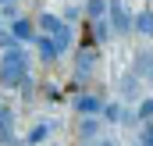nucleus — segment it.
<instances>
[{
  "mask_svg": "<svg viewBox=\"0 0 153 146\" xmlns=\"http://www.w3.org/2000/svg\"><path fill=\"white\" fill-rule=\"evenodd\" d=\"M25 78H29V54H25V46L4 50V61H0V86L18 89Z\"/></svg>",
  "mask_w": 153,
  "mask_h": 146,
  "instance_id": "f257e3e1",
  "label": "nucleus"
},
{
  "mask_svg": "<svg viewBox=\"0 0 153 146\" xmlns=\"http://www.w3.org/2000/svg\"><path fill=\"white\" fill-rule=\"evenodd\" d=\"M93 68H96V50H93V39H85L75 50V86H85L93 78Z\"/></svg>",
  "mask_w": 153,
  "mask_h": 146,
  "instance_id": "f03ea898",
  "label": "nucleus"
},
{
  "mask_svg": "<svg viewBox=\"0 0 153 146\" xmlns=\"http://www.w3.org/2000/svg\"><path fill=\"white\" fill-rule=\"evenodd\" d=\"M107 22H111V29H114L117 36H125V32H132V29H135V18L125 11V4H121V0H111V4H107Z\"/></svg>",
  "mask_w": 153,
  "mask_h": 146,
  "instance_id": "7ed1b4c3",
  "label": "nucleus"
},
{
  "mask_svg": "<svg viewBox=\"0 0 153 146\" xmlns=\"http://www.w3.org/2000/svg\"><path fill=\"white\" fill-rule=\"evenodd\" d=\"M32 43H36V50H39V61H43V64H53V61L61 57V46H57V39L50 36V32H39V36L32 39Z\"/></svg>",
  "mask_w": 153,
  "mask_h": 146,
  "instance_id": "20e7f679",
  "label": "nucleus"
},
{
  "mask_svg": "<svg viewBox=\"0 0 153 146\" xmlns=\"http://www.w3.org/2000/svg\"><path fill=\"white\" fill-rule=\"evenodd\" d=\"M75 110L82 114V118H85V114L96 118V114L103 110V104H100V96H89V93H85V96H78V100H75Z\"/></svg>",
  "mask_w": 153,
  "mask_h": 146,
  "instance_id": "39448f33",
  "label": "nucleus"
},
{
  "mask_svg": "<svg viewBox=\"0 0 153 146\" xmlns=\"http://www.w3.org/2000/svg\"><path fill=\"white\" fill-rule=\"evenodd\" d=\"M11 32L22 39V43H32V39H36V29H32L29 18H14V22H11Z\"/></svg>",
  "mask_w": 153,
  "mask_h": 146,
  "instance_id": "423d86ee",
  "label": "nucleus"
},
{
  "mask_svg": "<svg viewBox=\"0 0 153 146\" xmlns=\"http://www.w3.org/2000/svg\"><path fill=\"white\" fill-rule=\"evenodd\" d=\"M36 25H39V32H50V36H57V32L64 29V22H61L57 14H39Z\"/></svg>",
  "mask_w": 153,
  "mask_h": 146,
  "instance_id": "0eeeda50",
  "label": "nucleus"
},
{
  "mask_svg": "<svg viewBox=\"0 0 153 146\" xmlns=\"http://www.w3.org/2000/svg\"><path fill=\"white\" fill-rule=\"evenodd\" d=\"M103 118L107 121H132V110H121V104H103Z\"/></svg>",
  "mask_w": 153,
  "mask_h": 146,
  "instance_id": "6e6552de",
  "label": "nucleus"
},
{
  "mask_svg": "<svg viewBox=\"0 0 153 146\" xmlns=\"http://www.w3.org/2000/svg\"><path fill=\"white\" fill-rule=\"evenodd\" d=\"M14 139V132H11V110L0 104V143H11Z\"/></svg>",
  "mask_w": 153,
  "mask_h": 146,
  "instance_id": "1a4fd4ad",
  "label": "nucleus"
},
{
  "mask_svg": "<svg viewBox=\"0 0 153 146\" xmlns=\"http://www.w3.org/2000/svg\"><path fill=\"white\" fill-rule=\"evenodd\" d=\"M135 32L153 36V11H139V14H135Z\"/></svg>",
  "mask_w": 153,
  "mask_h": 146,
  "instance_id": "9d476101",
  "label": "nucleus"
},
{
  "mask_svg": "<svg viewBox=\"0 0 153 146\" xmlns=\"http://www.w3.org/2000/svg\"><path fill=\"white\" fill-rule=\"evenodd\" d=\"M46 136H50V125H46V121H39V125H32V128H29V136H25V139L36 146V143H43Z\"/></svg>",
  "mask_w": 153,
  "mask_h": 146,
  "instance_id": "9b49d317",
  "label": "nucleus"
},
{
  "mask_svg": "<svg viewBox=\"0 0 153 146\" xmlns=\"http://www.w3.org/2000/svg\"><path fill=\"white\" fill-rule=\"evenodd\" d=\"M107 4H111V0H85L89 18H107Z\"/></svg>",
  "mask_w": 153,
  "mask_h": 146,
  "instance_id": "f8f14e48",
  "label": "nucleus"
},
{
  "mask_svg": "<svg viewBox=\"0 0 153 146\" xmlns=\"http://www.w3.org/2000/svg\"><path fill=\"white\" fill-rule=\"evenodd\" d=\"M71 36H75V32H71V25H68V22H64V29H61V32H57V46H61V54H64V50H68V46H71Z\"/></svg>",
  "mask_w": 153,
  "mask_h": 146,
  "instance_id": "ddd939ff",
  "label": "nucleus"
},
{
  "mask_svg": "<svg viewBox=\"0 0 153 146\" xmlns=\"http://www.w3.org/2000/svg\"><path fill=\"white\" fill-rule=\"evenodd\" d=\"M96 132H100V125H96V118L89 121V114H85V121H82V139H93Z\"/></svg>",
  "mask_w": 153,
  "mask_h": 146,
  "instance_id": "4468645a",
  "label": "nucleus"
},
{
  "mask_svg": "<svg viewBox=\"0 0 153 146\" xmlns=\"http://www.w3.org/2000/svg\"><path fill=\"white\" fill-rule=\"evenodd\" d=\"M93 25H96V39H107L111 36V25H107V18H89Z\"/></svg>",
  "mask_w": 153,
  "mask_h": 146,
  "instance_id": "2eb2a0df",
  "label": "nucleus"
},
{
  "mask_svg": "<svg viewBox=\"0 0 153 146\" xmlns=\"http://www.w3.org/2000/svg\"><path fill=\"white\" fill-rule=\"evenodd\" d=\"M135 118H139V121H150V118H153V100H143L139 110H135Z\"/></svg>",
  "mask_w": 153,
  "mask_h": 146,
  "instance_id": "dca6fc26",
  "label": "nucleus"
},
{
  "mask_svg": "<svg viewBox=\"0 0 153 146\" xmlns=\"http://www.w3.org/2000/svg\"><path fill=\"white\" fill-rule=\"evenodd\" d=\"M139 146H153V121L143 125V132H139Z\"/></svg>",
  "mask_w": 153,
  "mask_h": 146,
  "instance_id": "f3484780",
  "label": "nucleus"
},
{
  "mask_svg": "<svg viewBox=\"0 0 153 146\" xmlns=\"http://www.w3.org/2000/svg\"><path fill=\"white\" fill-rule=\"evenodd\" d=\"M135 78H139V75H125V86H121V96H135Z\"/></svg>",
  "mask_w": 153,
  "mask_h": 146,
  "instance_id": "a211bd4d",
  "label": "nucleus"
},
{
  "mask_svg": "<svg viewBox=\"0 0 153 146\" xmlns=\"http://www.w3.org/2000/svg\"><path fill=\"white\" fill-rule=\"evenodd\" d=\"M150 64H153V57H150V54H139V61H135V68L143 72V68H150Z\"/></svg>",
  "mask_w": 153,
  "mask_h": 146,
  "instance_id": "6ab92c4d",
  "label": "nucleus"
},
{
  "mask_svg": "<svg viewBox=\"0 0 153 146\" xmlns=\"http://www.w3.org/2000/svg\"><path fill=\"white\" fill-rule=\"evenodd\" d=\"M100 146H121V143H114V139H103V143H100Z\"/></svg>",
  "mask_w": 153,
  "mask_h": 146,
  "instance_id": "aec40b11",
  "label": "nucleus"
},
{
  "mask_svg": "<svg viewBox=\"0 0 153 146\" xmlns=\"http://www.w3.org/2000/svg\"><path fill=\"white\" fill-rule=\"evenodd\" d=\"M150 82H153V64H150Z\"/></svg>",
  "mask_w": 153,
  "mask_h": 146,
  "instance_id": "412c9836",
  "label": "nucleus"
},
{
  "mask_svg": "<svg viewBox=\"0 0 153 146\" xmlns=\"http://www.w3.org/2000/svg\"><path fill=\"white\" fill-rule=\"evenodd\" d=\"M0 4H11V0H0Z\"/></svg>",
  "mask_w": 153,
  "mask_h": 146,
  "instance_id": "4be33fe9",
  "label": "nucleus"
}]
</instances>
